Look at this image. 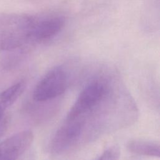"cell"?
<instances>
[{"instance_id": "cell-1", "label": "cell", "mask_w": 160, "mask_h": 160, "mask_svg": "<svg viewBox=\"0 0 160 160\" xmlns=\"http://www.w3.org/2000/svg\"><path fill=\"white\" fill-rule=\"evenodd\" d=\"M34 17L14 13L0 14V51H22L32 43Z\"/></svg>"}, {"instance_id": "cell-2", "label": "cell", "mask_w": 160, "mask_h": 160, "mask_svg": "<svg viewBox=\"0 0 160 160\" xmlns=\"http://www.w3.org/2000/svg\"><path fill=\"white\" fill-rule=\"evenodd\" d=\"M107 92L106 84L101 79L91 82L80 92L69 109L66 119L84 117V114L92 111L102 101Z\"/></svg>"}, {"instance_id": "cell-3", "label": "cell", "mask_w": 160, "mask_h": 160, "mask_svg": "<svg viewBox=\"0 0 160 160\" xmlns=\"http://www.w3.org/2000/svg\"><path fill=\"white\" fill-rule=\"evenodd\" d=\"M67 87V76L61 67L49 71L36 86L32 97L38 102L46 101L56 98L65 91Z\"/></svg>"}, {"instance_id": "cell-4", "label": "cell", "mask_w": 160, "mask_h": 160, "mask_svg": "<svg viewBox=\"0 0 160 160\" xmlns=\"http://www.w3.org/2000/svg\"><path fill=\"white\" fill-rule=\"evenodd\" d=\"M85 125V118L79 117L66 119L58 129L50 143L51 151L56 154L64 152L70 148L81 136Z\"/></svg>"}, {"instance_id": "cell-5", "label": "cell", "mask_w": 160, "mask_h": 160, "mask_svg": "<svg viewBox=\"0 0 160 160\" xmlns=\"http://www.w3.org/2000/svg\"><path fill=\"white\" fill-rule=\"evenodd\" d=\"M34 135L29 130L18 132L0 142V160H18L31 146Z\"/></svg>"}, {"instance_id": "cell-6", "label": "cell", "mask_w": 160, "mask_h": 160, "mask_svg": "<svg viewBox=\"0 0 160 160\" xmlns=\"http://www.w3.org/2000/svg\"><path fill=\"white\" fill-rule=\"evenodd\" d=\"M64 19L55 16L42 18L34 17L31 38L32 43L49 40L56 36L63 28Z\"/></svg>"}, {"instance_id": "cell-7", "label": "cell", "mask_w": 160, "mask_h": 160, "mask_svg": "<svg viewBox=\"0 0 160 160\" xmlns=\"http://www.w3.org/2000/svg\"><path fill=\"white\" fill-rule=\"evenodd\" d=\"M26 87L24 81L18 82L0 92V122L6 110L22 94Z\"/></svg>"}, {"instance_id": "cell-8", "label": "cell", "mask_w": 160, "mask_h": 160, "mask_svg": "<svg viewBox=\"0 0 160 160\" xmlns=\"http://www.w3.org/2000/svg\"><path fill=\"white\" fill-rule=\"evenodd\" d=\"M129 151L138 154L159 157V144L154 142L142 139L131 140L127 145Z\"/></svg>"}, {"instance_id": "cell-9", "label": "cell", "mask_w": 160, "mask_h": 160, "mask_svg": "<svg viewBox=\"0 0 160 160\" xmlns=\"http://www.w3.org/2000/svg\"><path fill=\"white\" fill-rule=\"evenodd\" d=\"M120 150L118 146H114L107 149L100 157L96 160H119Z\"/></svg>"}]
</instances>
